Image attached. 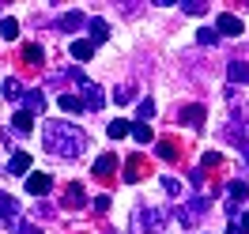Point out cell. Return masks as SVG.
I'll list each match as a JSON object with an SVG mask.
<instances>
[{
	"instance_id": "6da1fadb",
	"label": "cell",
	"mask_w": 249,
	"mask_h": 234,
	"mask_svg": "<svg viewBox=\"0 0 249 234\" xmlns=\"http://www.w3.org/2000/svg\"><path fill=\"white\" fill-rule=\"evenodd\" d=\"M42 144H46L49 155H57V159H79L87 151V132L79 125H72V121H46Z\"/></svg>"
},
{
	"instance_id": "7a4b0ae2",
	"label": "cell",
	"mask_w": 249,
	"mask_h": 234,
	"mask_svg": "<svg viewBox=\"0 0 249 234\" xmlns=\"http://www.w3.org/2000/svg\"><path fill=\"white\" fill-rule=\"evenodd\" d=\"M162 212L159 208H136L132 216V234H162Z\"/></svg>"
},
{
	"instance_id": "3957f363",
	"label": "cell",
	"mask_w": 249,
	"mask_h": 234,
	"mask_svg": "<svg viewBox=\"0 0 249 234\" xmlns=\"http://www.w3.org/2000/svg\"><path fill=\"white\" fill-rule=\"evenodd\" d=\"M208 212V200H189V204H181V227H196L200 223V216Z\"/></svg>"
},
{
	"instance_id": "277c9868",
	"label": "cell",
	"mask_w": 249,
	"mask_h": 234,
	"mask_svg": "<svg viewBox=\"0 0 249 234\" xmlns=\"http://www.w3.org/2000/svg\"><path fill=\"white\" fill-rule=\"evenodd\" d=\"M83 106L91 109V113L106 106V94H102V87H98V83H83Z\"/></svg>"
},
{
	"instance_id": "5b68a950",
	"label": "cell",
	"mask_w": 249,
	"mask_h": 234,
	"mask_svg": "<svg viewBox=\"0 0 249 234\" xmlns=\"http://www.w3.org/2000/svg\"><path fill=\"white\" fill-rule=\"evenodd\" d=\"M143 174H147V162H143V155L124 159V181H140Z\"/></svg>"
},
{
	"instance_id": "8992f818",
	"label": "cell",
	"mask_w": 249,
	"mask_h": 234,
	"mask_svg": "<svg viewBox=\"0 0 249 234\" xmlns=\"http://www.w3.org/2000/svg\"><path fill=\"white\" fill-rule=\"evenodd\" d=\"M49 185H53L49 174H31V178H27V193H31V197H46Z\"/></svg>"
},
{
	"instance_id": "52a82bcc",
	"label": "cell",
	"mask_w": 249,
	"mask_h": 234,
	"mask_svg": "<svg viewBox=\"0 0 249 234\" xmlns=\"http://www.w3.org/2000/svg\"><path fill=\"white\" fill-rule=\"evenodd\" d=\"M87 204V193H83V185H64V208H83Z\"/></svg>"
},
{
	"instance_id": "ba28073f",
	"label": "cell",
	"mask_w": 249,
	"mask_h": 234,
	"mask_svg": "<svg viewBox=\"0 0 249 234\" xmlns=\"http://www.w3.org/2000/svg\"><path fill=\"white\" fill-rule=\"evenodd\" d=\"M215 27H219L223 34H234V38H238V34H242V19L231 16V12H223V16L215 19Z\"/></svg>"
},
{
	"instance_id": "9c48e42d",
	"label": "cell",
	"mask_w": 249,
	"mask_h": 234,
	"mask_svg": "<svg viewBox=\"0 0 249 234\" xmlns=\"http://www.w3.org/2000/svg\"><path fill=\"white\" fill-rule=\"evenodd\" d=\"M178 117H181L185 125L200 128V125H204V106H200V102H193V106H185V109H181V113H178Z\"/></svg>"
},
{
	"instance_id": "30bf717a",
	"label": "cell",
	"mask_w": 249,
	"mask_h": 234,
	"mask_svg": "<svg viewBox=\"0 0 249 234\" xmlns=\"http://www.w3.org/2000/svg\"><path fill=\"white\" fill-rule=\"evenodd\" d=\"M83 23H91L83 12H64V16H61V31H64V34H72V31H79Z\"/></svg>"
},
{
	"instance_id": "8fae6325",
	"label": "cell",
	"mask_w": 249,
	"mask_h": 234,
	"mask_svg": "<svg viewBox=\"0 0 249 234\" xmlns=\"http://www.w3.org/2000/svg\"><path fill=\"white\" fill-rule=\"evenodd\" d=\"M117 170V155H98L94 159V178H109Z\"/></svg>"
},
{
	"instance_id": "7c38bea8",
	"label": "cell",
	"mask_w": 249,
	"mask_h": 234,
	"mask_svg": "<svg viewBox=\"0 0 249 234\" xmlns=\"http://www.w3.org/2000/svg\"><path fill=\"white\" fill-rule=\"evenodd\" d=\"M8 170H12V174H27V178H31V155H27V151H16L12 162H8Z\"/></svg>"
},
{
	"instance_id": "4fadbf2b",
	"label": "cell",
	"mask_w": 249,
	"mask_h": 234,
	"mask_svg": "<svg viewBox=\"0 0 249 234\" xmlns=\"http://www.w3.org/2000/svg\"><path fill=\"white\" fill-rule=\"evenodd\" d=\"M0 216L8 219V223H12V219L19 216V204H16V197H8V193H0Z\"/></svg>"
},
{
	"instance_id": "5bb4252c",
	"label": "cell",
	"mask_w": 249,
	"mask_h": 234,
	"mask_svg": "<svg viewBox=\"0 0 249 234\" xmlns=\"http://www.w3.org/2000/svg\"><path fill=\"white\" fill-rule=\"evenodd\" d=\"M159 159H166V162H178V159H181L178 144H174V140H159Z\"/></svg>"
},
{
	"instance_id": "9a60e30c",
	"label": "cell",
	"mask_w": 249,
	"mask_h": 234,
	"mask_svg": "<svg viewBox=\"0 0 249 234\" xmlns=\"http://www.w3.org/2000/svg\"><path fill=\"white\" fill-rule=\"evenodd\" d=\"M12 125H16V132H31V125H34V113H31V109H19L16 117H12Z\"/></svg>"
},
{
	"instance_id": "2e32d148",
	"label": "cell",
	"mask_w": 249,
	"mask_h": 234,
	"mask_svg": "<svg viewBox=\"0 0 249 234\" xmlns=\"http://www.w3.org/2000/svg\"><path fill=\"white\" fill-rule=\"evenodd\" d=\"M87 27H91V46H98V42H106V34H109V27H106V19H91V23H87Z\"/></svg>"
},
{
	"instance_id": "e0dca14e",
	"label": "cell",
	"mask_w": 249,
	"mask_h": 234,
	"mask_svg": "<svg viewBox=\"0 0 249 234\" xmlns=\"http://www.w3.org/2000/svg\"><path fill=\"white\" fill-rule=\"evenodd\" d=\"M23 98H27V109H31V113H42V109H46V94L42 91H31V94H23Z\"/></svg>"
},
{
	"instance_id": "ac0fdd59",
	"label": "cell",
	"mask_w": 249,
	"mask_h": 234,
	"mask_svg": "<svg viewBox=\"0 0 249 234\" xmlns=\"http://www.w3.org/2000/svg\"><path fill=\"white\" fill-rule=\"evenodd\" d=\"M106 132L113 136V140H121V136H132V121H113Z\"/></svg>"
},
{
	"instance_id": "d6986e66",
	"label": "cell",
	"mask_w": 249,
	"mask_h": 234,
	"mask_svg": "<svg viewBox=\"0 0 249 234\" xmlns=\"http://www.w3.org/2000/svg\"><path fill=\"white\" fill-rule=\"evenodd\" d=\"M91 53H94L91 42H83V38H79V42H72V57H76V61H87Z\"/></svg>"
},
{
	"instance_id": "ffe728a7",
	"label": "cell",
	"mask_w": 249,
	"mask_h": 234,
	"mask_svg": "<svg viewBox=\"0 0 249 234\" xmlns=\"http://www.w3.org/2000/svg\"><path fill=\"white\" fill-rule=\"evenodd\" d=\"M61 109H68V113H79V109H87V106H83V98H76V94H61Z\"/></svg>"
},
{
	"instance_id": "44dd1931",
	"label": "cell",
	"mask_w": 249,
	"mask_h": 234,
	"mask_svg": "<svg viewBox=\"0 0 249 234\" xmlns=\"http://www.w3.org/2000/svg\"><path fill=\"white\" fill-rule=\"evenodd\" d=\"M113 102H117V106L132 102V83H117V91H113Z\"/></svg>"
},
{
	"instance_id": "7402d4cb",
	"label": "cell",
	"mask_w": 249,
	"mask_h": 234,
	"mask_svg": "<svg viewBox=\"0 0 249 234\" xmlns=\"http://www.w3.org/2000/svg\"><path fill=\"white\" fill-rule=\"evenodd\" d=\"M227 189H231V200H234V204H238V200H246V197H249V185H246V181H231Z\"/></svg>"
},
{
	"instance_id": "603a6c76",
	"label": "cell",
	"mask_w": 249,
	"mask_h": 234,
	"mask_svg": "<svg viewBox=\"0 0 249 234\" xmlns=\"http://www.w3.org/2000/svg\"><path fill=\"white\" fill-rule=\"evenodd\" d=\"M19 94H23V87H19V79H4V98H8V102H16Z\"/></svg>"
},
{
	"instance_id": "cb8c5ba5",
	"label": "cell",
	"mask_w": 249,
	"mask_h": 234,
	"mask_svg": "<svg viewBox=\"0 0 249 234\" xmlns=\"http://www.w3.org/2000/svg\"><path fill=\"white\" fill-rule=\"evenodd\" d=\"M132 140H136V144H151V128L136 121V125H132Z\"/></svg>"
},
{
	"instance_id": "d4e9b609",
	"label": "cell",
	"mask_w": 249,
	"mask_h": 234,
	"mask_svg": "<svg viewBox=\"0 0 249 234\" xmlns=\"http://www.w3.org/2000/svg\"><path fill=\"white\" fill-rule=\"evenodd\" d=\"M151 117H155V102H151V98H143V102H140V125H147Z\"/></svg>"
},
{
	"instance_id": "484cf974",
	"label": "cell",
	"mask_w": 249,
	"mask_h": 234,
	"mask_svg": "<svg viewBox=\"0 0 249 234\" xmlns=\"http://www.w3.org/2000/svg\"><path fill=\"white\" fill-rule=\"evenodd\" d=\"M23 61L27 64H42V46H27L23 49Z\"/></svg>"
},
{
	"instance_id": "4316f807",
	"label": "cell",
	"mask_w": 249,
	"mask_h": 234,
	"mask_svg": "<svg viewBox=\"0 0 249 234\" xmlns=\"http://www.w3.org/2000/svg\"><path fill=\"white\" fill-rule=\"evenodd\" d=\"M231 79H242V83H249V68L242 61H234L231 64Z\"/></svg>"
},
{
	"instance_id": "83f0119b",
	"label": "cell",
	"mask_w": 249,
	"mask_h": 234,
	"mask_svg": "<svg viewBox=\"0 0 249 234\" xmlns=\"http://www.w3.org/2000/svg\"><path fill=\"white\" fill-rule=\"evenodd\" d=\"M0 34H4V38H16L19 23H16V19H0Z\"/></svg>"
},
{
	"instance_id": "f1b7e54d",
	"label": "cell",
	"mask_w": 249,
	"mask_h": 234,
	"mask_svg": "<svg viewBox=\"0 0 249 234\" xmlns=\"http://www.w3.org/2000/svg\"><path fill=\"white\" fill-rule=\"evenodd\" d=\"M196 42H200V46H215L219 38H215V31H208V27H204V31L196 34Z\"/></svg>"
},
{
	"instance_id": "f546056e",
	"label": "cell",
	"mask_w": 249,
	"mask_h": 234,
	"mask_svg": "<svg viewBox=\"0 0 249 234\" xmlns=\"http://www.w3.org/2000/svg\"><path fill=\"white\" fill-rule=\"evenodd\" d=\"M181 8H185L189 16H200V12H204V8H208V4H200V0H185Z\"/></svg>"
},
{
	"instance_id": "4dcf8cb0",
	"label": "cell",
	"mask_w": 249,
	"mask_h": 234,
	"mask_svg": "<svg viewBox=\"0 0 249 234\" xmlns=\"http://www.w3.org/2000/svg\"><path fill=\"white\" fill-rule=\"evenodd\" d=\"M162 189H166V193H170V197H181V185H178V181H174V178H162Z\"/></svg>"
},
{
	"instance_id": "1f68e13d",
	"label": "cell",
	"mask_w": 249,
	"mask_h": 234,
	"mask_svg": "<svg viewBox=\"0 0 249 234\" xmlns=\"http://www.w3.org/2000/svg\"><path fill=\"white\" fill-rule=\"evenodd\" d=\"M94 212H109V197H94Z\"/></svg>"
},
{
	"instance_id": "d6a6232c",
	"label": "cell",
	"mask_w": 249,
	"mask_h": 234,
	"mask_svg": "<svg viewBox=\"0 0 249 234\" xmlns=\"http://www.w3.org/2000/svg\"><path fill=\"white\" fill-rule=\"evenodd\" d=\"M234 223H238V227H242V231L249 234V212H246V216H242V219H234Z\"/></svg>"
},
{
	"instance_id": "836d02e7",
	"label": "cell",
	"mask_w": 249,
	"mask_h": 234,
	"mask_svg": "<svg viewBox=\"0 0 249 234\" xmlns=\"http://www.w3.org/2000/svg\"><path fill=\"white\" fill-rule=\"evenodd\" d=\"M227 234H246V231H242V227H238V223H231V231H227Z\"/></svg>"
},
{
	"instance_id": "e575fe53",
	"label": "cell",
	"mask_w": 249,
	"mask_h": 234,
	"mask_svg": "<svg viewBox=\"0 0 249 234\" xmlns=\"http://www.w3.org/2000/svg\"><path fill=\"white\" fill-rule=\"evenodd\" d=\"M242 151H246V162H249V144H242Z\"/></svg>"
},
{
	"instance_id": "d590c367",
	"label": "cell",
	"mask_w": 249,
	"mask_h": 234,
	"mask_svg": "<svg viewBox=\"0 0 249 234\" xmlns=\"http://www.w3.org/2000/svg\"><path fill=\"white\" fill-rule=\"evenodd\" d=\"M109 234H113V231H109Z\"/></svg>"
}]
</instances>
